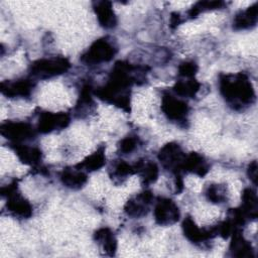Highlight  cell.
I'll list each match as a JSON object with an SVG mask.
<instances>
[{
  "label": "cell",
  "mask_w": 258,
  "mask_h": 258,
  "mask_svg": "<svg viewBox=\"0 0 258 258\" xmlns=\"http://www.w3.org/2000/svg\"><path fill=\"white\" fill-rule=\"evenodd\" d=\"M219 87L225 101L235 110L244 109L255 100L252 83L243 73L221 75Z\"/></svg>",
  "instance_id": "obj_1"
},
{
  "label": "cell",
  "mask_w": 258,
  "mask_h": 258,
  "mask_svg": "<svg viewBox=\"0 0 258 258\" xmlns=\"http://www.w3.org/2000/svg\"><path fill=\"white\" fill-rule=\"evenodd\" d=\"M71 68L70 61L63 56L40 58L30 66V74L37 79H49L66 73Z\"/></svg>",
  "instance_id": "obj_2"
},
{
  "label": "cell",
  "mask_w": 258,
  "mask_h": 258,
  "mask_svg": "<svg viewBox=\"0 0 258 258\" xmlns=\"http://www.w3.org/2000/svg\"><path fill=\"white\" fill-rule=\"evenodd\" d=\"M117 48L112 40L108 37L99 38L95 40L83 53L81 60L88 66L107 62L114 57Z\"/></svg>",
  "instance_id": "obj_3"
},
{
  "label": "cell",
  "mask_w": 258,
  "mask_h": 258,
  "mask_svg": "<svg viewBox=\"0 0 258 258\" xmlns=\"http://www.w3.org/2000/svg\"><path fill=\"white\" fill-rule=\"evenodd\" d=\"M2 136L12 141V143H22L35 137L36 130L31 124L21 121H7L1 124Z\"/></svg>",
  "instance_id": "obj_4"
},
{
  "label": "cell",
  "mask_w": 258,
  "mask_h": 258,
  "mask_svg": "<svg viewBox=\"0 0 258 258\" xmlns=\"http://www.w3.org/2000/svg\"><path fill=\"white\" fill-rule=\"evenodd\" d=\"M184 156L185 153H183L181 147L175 142L165 144L158 152V160L161 165L175 174H179Z\"/></svg>",
  "instance_id": "obj_5"
},
{
  "label": "cell",
  "mask_w": 258,
  "mask_h": 258,
  "mask_svg": "<svg viewBox=\"0 0 258 258\" xmlns=\"http://www.w3.org/2000/svg\"><path fill=\"white\" fill-rule=\"evenodd\" d=\"M161 111L167 119L174 122H184L188 114L187 104L171 94H164L161 99Z\"/></svg>",
  "instance_id": "obj_6"
},
{
  "label": "cell",
  "mask_w": 258,
  "mask_h": 258,
  "mask_svg": "<svg viewBox=\"0 0 258 258\" xmlns=\"http://www.w3.org/2000/svg\"><path fill=\"white\" fill-rule=\"evenodd\" d=\"M154 220L158 225L168 226L179 220L180 213L176 204L166 198H159L154 206Z\"/></svg>",
  "instance_id": "obj_7"
},
{
  "label": "cell",
  "mask_w": 258,
  "mask_h": 258,
  "mask_svg": "<svg viewBox=\"0 0 258 258\" xmlns=\"http://www.w3.org/2000/svg\"><path fill=\"white\" fill-rule=\"evenodd\" d=\"M71 118L67 113H52V112H41L38 117L37 131L40 133H50L55 130L66 128L70 124Z\"/></svg>",
  "instance_id": "obj_8"
},
{
  "label": "cell",
  "mask_w": 258,
  "mask_h": 258,
  "mask_svg": "<svg viewBox=\"0 0 258 258\" xmlns=\"http://www.w3.org/2000/svg\"><path fill=\"white\" fill-rule=\"evenodd\" d=\"M153 196L150 190H144L140 192L139 195L135 196L134 198L130 199L125 207L124 211L125 213L132 218H140L142 216H145L148 211L149 207L152 204Z\"/></svg>",
  "instance_id": "obj_9"
},
{
  "label": "cell",
  "mask_w": 258,
  "mask_h": 258,
  "mask_svg": "<svg viewBox=\"0 0 258 258\" xmlns=\"http://www.w3.org/2000/svg\"><path fill=\"white\" fill-rule=\"evenodd\" d=\"M182 231L187 240L195 244H201L217 236L215 227L211 229H200L190 217H186L182 222Z\"/></svg>",
  "instance_id": "obj_10"
},
{
  "label": "cell",
  "mask_w": 258,
  "mask_h": 258,
  "mask_svg": "<svg viewBox=\"0 0 258 258\" xmlns=\"http://www.w3.org/2000/svg\"><path fill=\"white\" fill-rule=\"evenodd\" d=\"M7 211L10 215L19 219H28L32 215V207L30 203L15 190L7 196Z\"/></svg>",
  "instance_id": "obj_11"
},
{
  "label": "cell",
  "mask_w": 258,
  "mask_h": 258,
  "mask_svg": "<svg viewBox=\"0 0 258 258\" xmlns=\"http://www.w3.org/2000/svg\"><path fill=\"white\" fill-rule=\"evenodd\" d=\"M33 83L28 79L7 81L1 83V93L9 98H25L30 96Z\"/></svg>",
  "instance_id": "obj_12"
},
{
  "label": "cell",
  "mask_w": 258,
  "mask_h": 258,
  "mask_svg": "<svg viewBox=\"0 0 258 258\" xmlns=\"http://www.w3.org/2000/svg\"><path fill=\"white\" fill-rule=\"evenodd\" d=\"M94 10L97 15L100 25L106 29H110L116 26L117 18L113 11L112 4L109 1H97L94 2Z\"/></svg>",
  "instance_id": "obj_13"
},
{
  "label": "cell",
  "mask_w": 258,
  "mask_h": 258,
  "mask_svg": "<svg viewBox=\"0 0 258 258\" xmlns=\"http://www.w3.org/2000/svg\"><path fill=\"white\" fill-rule=\"evenodd\" d=\"M180 171L191 172L199 176H204L209 171V165L202 155L196 152H190L184 156Z\"/></svg>",
  "instance_id": "obj_14"
},
{
  "label": "cell",
  "mask_w": 258,
  "mask_h": 258,
  "mask_svg": "<svg viewBox=\"0 0 258 258\" xmlns=\"http://www.w3.org/2000/svg\"><path fill=\"white\" fill-rule=\"evenodd\" d=\"M230 252L232 256L239 258H250L254 256L251 244L243 237L241 231L236 229L232 233V241L230 244Z\"/></svg>",
  "instance_id": "obj_15"
},
{
  "label": "cell",
  "mask_w": 258,
  "mask_h": 258,
  "mask_svg": "<svg viewBox=\"0 0 258 258\" xmlns=\"http://www.w3.org/2000/svg\"><path fill=\"white\" fill-rule=\"evenodd\" d=\"M258 8L257 3H254L252 6L248 7L244 11H240L238 14H236L234 20H233V28L236 30L241 29H248L257 23L258 18Z\"/></svg>",
  "instance_id": "obj_16"
},
{
  "label": "cell",
  "mask_w": 258,
  "mask_h": 258,
  "mask_svg": "<svg viewBox=\"0 0 258 258\" xmlns=\"http://www.w3.org/2000/svg\"><path fill=\"white\" fill-rule=\"evenodd\" d=\"M59 177H60L61 182L67 187H70L72 189L81 188L82 186H84V184L88 180V176H87L86 172L77 168L76 166H75V168L63 169L61 171Z\"/></svg>",
  "instance_id": "obj_17"
},
{
  "label": "cell",
  "mask_w": 258,
  "mask_h": 258,
  "mask_svg": "<svg viewBox=\"0 0 258 258\" xmlns=\"http://www.w3.org/2000/svg\"><path fill=\"white\" fill-rule=\"evenodd\" d=\"M13 150L18 156L19 160L25 164L35 165L40 161L41 151L34 146H28L22 143H12Z\"/></svg>",
  "instance_id": "obj_18"
},
{
  "label": "cell",
  "mask_w": 258,
  "mask_h": 258,
  "mask_svg": "<svg viewBox=\"0 0 258 258\" xmlns=\"http://www.w3.org/2000/svg\"><path fill=\"white\" fill-rule=\"evenodd\" d=\"M244 217L249 220L257 218V195L254 189L247 187L242 192V204L239 208Z\"/></svg>",
  "instance_id": "obj_19"
},
{
  "label": "cell",
  "mask_w": 258,
  "mask_h": 258,
  "mask_svg": "<svg viewBox=\"0 0 258 258\" xmlns=\"http://www.w3.org/2000/svg\"><path fill=\"white\" fill-rule=\"evenodd\" d=\"M95 241L102 247L106 255L113 256L117 250V240L109 228H100L94 234Z\"/></svg>",
  "instance_id": "obj_20"
},
{
  "label": "cell",
  "mask_w": 258,
  "mask_h": 258,
  "mask_svg": "<svg viewBox=\"0 0 258 258\" xmlns=\"http://www.w3.org/2000/svg\"><path fill=\"white\" fill-rule=\"evenodd\" d=\"M135 172L139 173L141 176L142 183L147 185L154 182L158 177V166L153 161H143L139 160L133 165Z\"/></svg>",
  "instance_id": "obj_21"
},
{
  "label": "cell",
  "mask_w": 258,
  "mask_h": 258,
  "mask_svg": "<svg viewBox=\"0 0 258 258\" xmlns=\"http://www.w3.org/2000/svg\"><path fill=\"white\" fill-rule=\"evenodd\" d=\"M201 84L192 78H183L175 83L172 90L173 92L182 98H194L200 91Z\"/></svg>",
  "instance_id": "obj_22"
},
{
  "label": "cell",
  "mask_w": 258,
  "mask_h": 258,
  "mask_svg": "<svg viewBox=\"0 0 258 258\" xmlns=\"http://www.w3.org/2000/svg\"><path fill=\"white\" fill-rule=\"evenodd\" d=\"M105 161H106L105 151H104V148L101 147V148L97 149L94 153H92L91 155L87 156L83 161L78 163L76 165V167L81 170L94 171V170H98L101 167H103L105 164Z\"/></svg>",
  "instance_id": "obj_23"
},
{
  "label": "cell",
  "mask_w": 258,
  "mask_h": 258,
  "mask_svg": "<svg viewBox=\"0 0 258 258\" xmlns=\"http://www.w3.org/2000/svg\"><path fill=\"white\" fill-rule=\"evenodd\" d=\"M205 196L211 203L214 204H222L227 200L226 187L222 184L212 183L209 184L205 190Z\"/></svg>",
  "instance_id": "obj_24"
},
{
  "label": "cell",
  "mask_w": 258,
  "mask_h": 258,
  "mask_svg": "<svg viewBox=\"0 0 258 258\" xmlns=\"http://www.w3.org/2000/svg\"><path fill=\"white\" fill-rule=\"evenodd\" d=\"M133 173H135L133 165H130L123 160H119L115 162L113 165L111 177L114 180H122V179H125L128 175Z\"/></svg>",
  "instance_id": "obj_25"
},
{
  "label": "cell",
  "mask_w": 258,
  "mask_h": 258,
  "mask_svg": "<svg viewBox=\"0 0 258 258\" xmlns=\"http://www.w3.org/2000/svg\"><path fill=\"white\" fill-rule=\"evenodd\" d=\"M224 5H225V3L222 1H200V2L196 3L187 11V15L192 18V17H196L197 15H199L202 11L222 8Z\"/></svg>",
  "instance_id": "obj_26"
},
{
  "label": "cell",
  "mask_w": 258,
  "mask_h": 258,
  "mask_svg": "<svg viewBox=\"0 0 258 258\" xmlns=\"http://www.w3.org/2000/svg\"><path fill=\"white\" fill-rule=\"evenodd\" d=\"M138 144V138L136 136H126L119 142V151L123 154H128L132 152Z\"/></svg>",
  "instance_id": "obj_27"
},
{
  "label": "cell",
  "mask_w": 258,
  "mask_h": 258,
  "mask_svg": "<svg viewBox=\"0 0 258 258\" xmlns=\"http://www.w3.org/2000/svg\"><path fill=\"white\" fill-rule=\"evenodd\" d=\"M198 69V64L195 61H183L178 67V75L182 78H194Z\"/></svg>",
  "instance_id": "obj_28"
},
{
  "label": "cell",
  "mask_w": 258,
  "mask_h": 258,
  "mask_svg": "<svg viewBox=\"0 0 258 258\" xmlns=\"http://www.w3.org/2000/svg\"><path fill=\"white\" fill-rule=\"evenodd\" d=\"M247 175L254 184L257 183V162L255 160L248 165Z\"/></svg>",
  "instance_id": "obj_29"
},
{
  "label": "cell",
  "mask_w": 258,
  "mask_h": 258,
  "mask_svg": "<svg viewBox=\"0 0 258 258\" xmlns=\"http://www.w3.org/2000/svg\"><path fill=\"white\" fill-rule=\"evenodd\" d=\"M180 22V16L178 13H172L171 17H170V25L171 27H175L176 25H178V23Z\"/></svg>",
  "instance_id": "obj_30"
},
{
  "label": "cell",
  "mask_w": 258,
  "mask_h": 258,
  "mask_svg": "<svg viewBox=\"0 0 258 258\" xmlns=\"http://www.w3.org/2000/svg\"><path fill=\"white\" fill-rule=\"evenodd\" d=\"M183 188V181L181 179V176L179 174H176V179H175V191L180 192Z\"/></svg>",
  "instance_id": "obj_31"
}]
</instances>
